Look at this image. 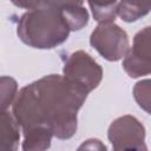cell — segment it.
Returning a JSON list of instances; mask_svg holds the SVG:
<instances>
[{
  "mask_svg": "<svg viewBox=\"0 0 151 151\" xmlns=\"http://www.w3.org/2000/svg\"><path fill=\"white\" fill-rule=\"evenodd\" d=\"M12 1L20 7H32L37 2H39V0H12Z\"/></svg>",
  "mask_w": 151,
  "mask_h": 151,
  "instance_id": "8992f818",
  "label": "cell"
},
{
  "mask_svg": "<svg viewBox=\"0 0 151 151\" xmlns=\"http://www.w3.org/2000/svg\"><path fill=\"white\" fill-rule=\"evenodd\" d=\"M134 97L140 107L151 113V80H144L136 85Z\"/></svg>",
  "mask_w": 151,
  "mask_h": 151,
  "instance_id": "5b68a950",
  "label": "cell"
},
{
  "mask_svg": "<svg viewBox=\"0 0 151 151\" xmlns=\"http://www.w3.org/2000/svg\"><path fill=\"white\" fill-rule=\"evenodd\" d=\"M151 9V0H122L118 8L119 15L126 20H136Z\"/></svg>",
  "mask_w": 151,
  "mask_h": 151,
  "instance_id": "277c9868",
  "label": "cell"
},
{
  "mask_svg": "<svg viewBox=\"0 0 151 151\" xmlns=\"http://www.w3.org/2000/svg\"><path fill=\"white\" fill-rule=\"evenodd\" d=\"M124 68L131 77L151 72V27L136 35L134 45L124 61Z\"/></svg>",
  "mask_w": 151,
  "mask_h": 151,
  "instance_id": "7a4b0ae2",
  "label": "cell"
},
{
  "mask_svg": "<svg viewBox=\"0 0 151 151\" xmlns=\"http://www.w3.org/2000/svg\"><path fill=\"white\" fill-rule=\"evenodd\" d=\"M68 25L54 8L35 9L22 15L18 34L26 44L40 48H51L64 41Z\"/></svg>",
  "mask_w": 151,
  "mask_h": 151,
  "instance_id": "6da1fadb",
  "label": "cell"
},
{
  "mask_svg": "<svg viewBox=\"0 0 151 151\" xmlns=\"http://www.w3.org/2000/svg\"><path fill=\"white\" fill-rule=\"evenodd\" d=\"M105 27L110 39H107L101 28L98 27L92 34L91 44L103 55H105V58L110 60H117L124 54L127 47V37L124 31L119 29L118 26L105 25Z\"/></svg>",
  "mask_w": 151,
  "mask_h": 151,
  "instance_id": "3957f363",
  "label": "cell"
}]
</instances>
